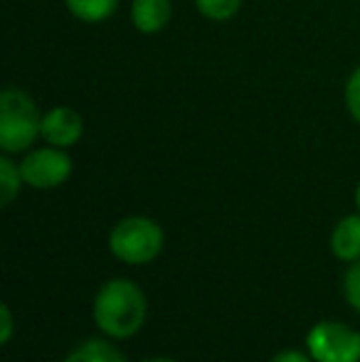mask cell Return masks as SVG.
Wrapping results in <instances>:
<instances>
[{
  "label": "cell",
  "instance_id": "6da1fadb",
  "mask_svg": "<svg viewBox=\"0 0 360 362\" xmlns=\"http://www.w3.org/2000/svg\"><path fill=\"white\" fill-rule=\"evenodd\" d=\"M149 298L134 279L116 276L104 281L91 300V320L101 335L111 340H129L146 325Z\"/></svg>",
  "mask_w": 360,
  "mask_h": 362
},
{
  "label": "cell",
  "instance_id": "7a4b0ae2",
  "mask_svg": "<svg viewBox=\"0 0 360 362\" xmlns=\"http://www.w3.org/2000/svg\"><path fill=\"white\" fill-rule=\"evenodd\" d=\"M42 114L37 101L20 86L0 91V151L20 156L42 139Z\"/></svg>",
  "mask_w": 360,
  "mask_h": 362
},
{
  "label": "cell",
  "instance_id": "3957f363",
  "mask_svg": "<svg viewBox=\"0 0 360 362\" xmlns=\"http://www.w3.org/2000/svg\"><path fill=\"white\" fill-rule=\"evenodd\" d=\"M166 234L156 219L146 215H129L111 227L109 252L116 262L129 267H144L161 257Z\"/></svg>",
  "mask_w": 360,
  "mask_h": 362
},
{
  "label": "cell",
  "instance_id": "277c9868",
  "mask_svg": "<svg viewBox=\"0 0 360 362\" xmlns=\"http://www.w3.org/2000/svg\"><path fill=\"white\" fill-rule=\"evenodd\" d=\"M313 362H360V333L341 320H318L306 333Z\"/></svg>",
  "mask_w": 360,
  "mask_h": 362
},
{
  "label": "cell",
  "instance_id": "5b68a950",
  "mask_svg": "<svg viewBox=\"0 0 360 362\" xmlns=\"http://www.w3.org/2000/svg\"><path fill=\"white\" fill-rule=\"evenodd\" d=\"M20 170H23V180L33 190H54V187L64 185L72 177L74 160L64 148L57 146H35L20 158Z\"/></svg>",
  "mask_w": 360,
  "mask_h": 362
},
{
  "label": "cell",
  "instance_id": "8992f818",
  "mask_svg": "<svg viewBox=\"0 0 360 362\" xmlns=\"http://www.w3.org/2000/svg\"><path fill=\"white\" fill-rule=\"evenodd\" d=\"M84 136V119L74 106H52L42 114V144L57 148H74Z\"/></svg>",
  "mask_w": 360,
  "mask_h": 362
},
{
  "label": "cell",
  "instance_id": "52a82bcc",
  "mask_svg": "<svg viewBox=\"0 0 360 362\" xmlns=\"http://www.w3.org/2000/svg\"><path fill=\"white\" fill-rule=\"evenodd\" d=\"M173 0H131L129 20L139 35H158L173 20Z\"/></svg>",
  "mask_w": 360,
  "mask_h": 362
},
{
  "label": "cell",
  "instance_id": "ba28073f",
  "mask_svg": "<svg viewBox=\"0 0 360 362\" xmlns=\"http://www.w3.org/2000/svg\"><path fill=\"white\" fill-rule=\"evenodd\" d=\"M328 249L343 264H353L360 259V212L346 215L336 222L328 237Z\"/></svg>",
  "mask_w": 360,
  "mask_h": 362
},
{
  "label": "cell",
  "instance_id": "9c48e42d",
  "mask_svg": "<svg viewBox=\"0 0 360 362\" xmlns=\"http://www.w3.org/2000/svg\"><path fill=\"white\" fill-rule=\"evenodd\" d=\"M62 362H126L124 353L111 343V338H89L64 355Z\"/></svg>",
  "mask_w": 360,
  "mask_h": 362
},
{
  "label": "cell",
  "instance_id": "30bf717a",
  "mask_svg": "<svg viewBox=\"0 0 360 362\" xmlns=\"http://www.w3.org/2000/svg\"><path fill=\"white\" fill-rule=\"evenodd\" d=\"M119 3L121 0H64V8L77 23L101 25L114 18Z\"/></svg>",
  "mask_w": 360,
  "mask_h": 362
},
{
  "label": "cell",
  "instance_id": "8fae6325",
  "mask_svg": "<svg viewBox=\"0 0 360 362\" xmlns=\"http://www.w3.org/2000/svg\"><path fill=\"white\" fill-rule=\"evenodd\" d=\"M23 170H20V160H15L13 156L3 153L0 156V205L10 207L18 200L20 190H23Z\"/></svg>",
  "mask_w": 360,
  "mask_h": 362
},
{
  "label": "cell",
  "instance_id": "7c38bea8",
  "mask_svg": "<svg viewBox=\"0 0 360 362\" xmlns=\"http://www.w3.org/2000/svg\"><path fill=\"white\" fill-rule=\"evenodd\" d=\"M192 5L207 23H230L242 10V0H192Z\"/></svg>",
  "mask_w": 360,
  "mask_h": 362
},
{
  "label": "cell",
  "instance_id": "4fadbf2b",
  "mask_svg": "<svg viewBox=\"0 0 360 362\" xmlns=\"http://www.w3.org/2000/svg\"><path fill=\"white\" fill-rule=\"evenodd\" d=\"M343 104H346L348 116L360 126V64L348 74L346 86H343Z\"/></svg>",
  "mask_w": 360,
  "mask_h": 362
},
{
  "label": "cell",
  "instance_id": "5bb4252c",
  "mask_svg": "<svg viewBox=\"0 0 360 362\" xmlns=\"http://www.w3.org/2000/svg\"><path fill=\"white\" fill-rule=\"evenodd\" d=\"M343 296H346V303L360 313V259L348 264L346 274H343Z\"/></svg>",
  "mask_w": 360,
  "mask_h": 362
},
{
  "label": "cell",
  "instance_id": "9a60e30c",
  "mask_svg": "<svg viewBox=\"0 0 360 362\" xmlns=\"http://www.w3.org/2000/svg\"><path fill=\"white\" fill-rule=\"evenodd\" d=\"M15 335V318H13V308L8 303L0 305V345H10Z\"/></svg>",
  "mask_w": 360,
  "mask_h": 362
},
{
  "label": "cell",
  "instance_id": "2e32d148",
  "mask_svg": "<svg viewBox=\"0 0 360 362\" xmlns=\"http://www.w3.org/2000/svg\"><path fill=\"white\" fill-rule=\"evenodd\" d=\"M269 362H313V358L308 353H303V350L286 348V350H279Z\"/></svg>",
  "mask_w": 360,
  "mask_h": 362
},
{
  "label": "cell",
  "instance_id": "e0dca14e",
  "mask_svg": "<svg viewBox=\"0 0 360 362\" xmlns=\"http://www.w3.org/2000/svg\"><path fill=\"white\" fill-rule=\"evenodd\" d=\"M353 200H356V210L360 212V182L356 185V195H353Z\"/></svg>",
  "mask_w": 360,
  "mask_h": 362
},
{
  "label": "cell",
  "instance_id": "ac0fdd59",
  "mask_svg": "<svg viewBox=\"0 0 360 362\" xmlns=\"http://www.w3.org/2000/svg\"><path fill=\"white\" fill-rule=\"evenodd\" d=\"M144 362H178V360H173V358H149Z\"/></svg>",
  "mask_w": 360,
  "mask_h": 362
}]
</instances>
